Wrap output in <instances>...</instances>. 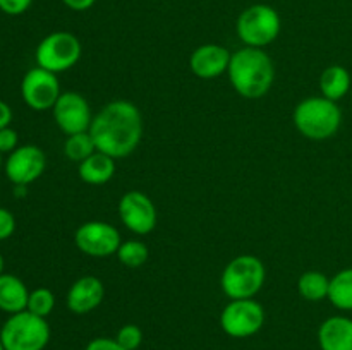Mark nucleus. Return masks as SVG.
I'll return each mask as SVG.
<instances>
[{
  "instance_id": "f257e3e1",
  "label": "nucleus",
  "mask_w": 352,
  "mask_h": 350,
  "mask_svg": "<svg viewBox=\"0 0 352 350\" xmlns=\"http://www.w3.org/2000/svg\"><path fill=\"white\" fill-rule=\"evenodd\" d=\"M89 134L96 151L109 154L113 160L126 158L136 151L143 137V117L140 108L129 100H116L102 106L93 117Z\"/></svg>"
},
{
  "instance_id": "f03ea898",
  "label": "nucleus",
  "mask_w": 352,
  "mask_h": 350,
  "mask_svg": "<svg viewBox=\"0 0 352 350\" xmlns=\"http://www.w3.org/2000/svg\"><path fill=\"white\" fill-rule=\"evenodd\" d=\"M227 72L232 88L250 100L267 95L275 81V65L263 48L243 47L234 51Z\"/></svg>"
},
{
  "instance_id": "7ed1b4c3",
  "label": "nucleus",
  "mask_w": 352,
  "mask_h": 350,
  "mask_svg": "<svg viewBox=\"0 0 352 350\" xmlns=\"http://www.w3.org/2000/svg\"><path fill=\"white\" fill-rule=\"evenodd\" d=\"M292 120L299 134L311 141H325L340 129L342 112L337 102L325 96H311L296 105Z\"/></svg>"
},
{
  "instance_id": "20e7f679",
  "label": "nucleus",
  "mask_w": 352,
  "mask_h": 350,
  "mask_svg": "<svg viewBox=\"0 0 352 350\" xmlns=\"http://www.w3.org/2000/svg\"><path fill=\"white\" fill-rule=\"evenodd\" d=\"M265 277H267V271L260 257L253 254H243V256L234 257L223 268L220 287L230 301L253 299L263 287Z\"/></svg>"
},
{
  "instance_id": "39448f33",
  "label": "nucleus",
  "mask_w": 352,
  "mask_h": 350,
  "mask_svg": "<svg viewBox=\"0 0 352 350\" xmlns=\"http://www.w3.org/2000/svg\"><path fill=\"white\" fill-rule=\"evenodd\" d=\"M0 340L6 350H45L50 342V326L47 318L21 311L3 323Z\"/></svg>"
},
{
  "instance_id": "423d86ee",
  "label": "nucleus",
  "mask_w": 352,
  "mask_h": 350,
  "mask_svg": "<svg viewBox=\"0 0 352 350\" xmlns=\"http://www.w3.org/2000/svg\"><path fill=\"white\" fill-rule=\"evenodd\" d=\"M282 21L277 10L267 3H254L239 14L236 31L246 47L263 48L274 43L280 33Z\"/></svg>"
},
{
  "instance_id": "0eeeda50",
  "label": "nucleus",
  "mask_w": 352,
  "mask_h": 350,
  "mask_svg": "<svg viewBox=\"0 0 352 350\" xmlns=\"http://www.w3.org/2000/svg\"><path fill=\"white\" fill-rule=\"evenodd\" d=\"M81 54L82 47L78 36L67 31H55L40 41L34 58H36L38 67L58 74V72L74 67L81 58Z\"/></svg>"
},
{
  "instance_id": "6e6552de",
  "label": "nucleus",
  "mask_w": 352,
  "mask_h": 350,
  "mask_svg": "<svg viewBox=\"0 0 352 350\" xmlns=\"http://www.w3.org/2000/svg\"><path fill=\"white\" fill-rule=\"evenodd\" d=\"M265 323L263 305L254 299H236L223 307L220 326L232 338H250L256 335Z\"/></svg>"
},
{
  "instance_id": "1a4fd4ad",
  "label": "nucleus",
  "mask_w": 352,
  "mask_h": 350,
  "mask_svg": "<svg viewBox=\"0 0 352 350\" xmlns=\"http://www.w3.org/2000/svg\"><path fill=\"white\" fill-rule=\"evenodd\" d=\"M60 95L62 91L57 75L47 69H30L21 81V96L24 103L34 112L52 110Z\"/></svg>"
},
{
  "instance_id": "9d476101",
  "label": "nucleus",
  "mask_w": 352,
  "mask_h": 350,
  "mask_svg": "<svg viewBox=\"0 0 352 350\" xmlns=\"http://www.w3.org/2000/svg\"><path fill=\"white\" fill-rule=\"evenodd\" d=\"M74 244L86 256L109 257L117 254L122 239L119 230L110 223L86 222L76 230Z\"/></svg>"
},
{
  "instance_id": "9b49d317",
  "label": "nucleus",
  "mask_w": 352,
  "mask_h": 350,
  "mask_svg": "<svg viewBox=\"0 0 352 350\" xmlns=\"http://www.w3.org/2000/svg\"><path fill=\"white\" fill-rule=\"evenodd\" d=\"M54 119L58 129L67 136L88 132L93 122V113L88 100L76 91H65L58 96L54 108Z\"/></svg>"
},
{
  "instance_id": "f8f14e48",
  "label": "nucleus",
  "mask_w": 352,
  "mask_h": 350,
  "mask_svg": "<svg viewBox=\"0 0 352 350\" xmlns=\"http://www.w3.org/2000/svg\"><path fill=\"white\" fill-rule=\"evenodd\" d=\"M119 216L122 225L136 235H146L157 226V208L141 191H129L120 198Z\"/></svg>"
},
{
  "instance_id": "ddd939ff",
  "label": "nucleus",
  "mask_w": 352,
  "mask_h": 350,
  "mask_svg": "<svg viewBox=\"0 0 352 350\" xmlns=\"http://www.w3.org/2000/svg\"><path fill=\"white\" fill-rule=\"evenodd\" d=\"M45 168H47V156L34 144L17 146L12 153H9L3 163L7 178L14 185H30L43 175Z\"/></svg>"
},
{
  "instance_id": "4468645a",
  "label": "nucleus",
  "mask_w": 352,
  "mask_h": 350,
  "mask_svg": "<svg viewBox=\"0 0 352 350\" xmlns=\"http://www.w3.org/2000/svg\"><path fill=\"white\" fill-rule=\"evenodd\" d=\"M230 57H232V54L222 45H201L189 57V67L196 78L215 79L222 75L223 72H227Z\"/></svg>"
},
{
  "instance_id": "2eb2a0df",
  "label": "nucleus",
  "mask_w": 352,
  "mask_h": 350,
  "mask_svg": "<svg viewBox=\"0 0 352 350\" xmlns=\"http://www.w3.org/2000/svg\"><path fill=\"white\" fill-rule=\"evenodd\" d=\"M105 297V287L96 277H81L67 292V307L74 314H88L95 311Z\"/></svg>"
},
{
  "instance_id": "dca6fc26",
  "label": "nucleus",
  "mask_w": 352,
  "mask_h": 350,
  "mask_svg": "<svg viewBox=\"0 0 352 350\" xmlns=\"http://www.w3.org/2000/svg\"><path fill=\"white\" fill-rule=\"evenodd\" d=\"M318 343L322 350H352V319L332 316L320 325Z\"/></svg>"
},
{
  "instance_id": "f3484780",
  "label": "nucleus",
  "mask_w": 352,
  "mask_h": 350,
  "mask_svg": "<svg viewBox=\"0 0 352 350\" xmlns=\"http://www.w3.org/2000/svg\"><path fill=\"white\" fill-rule=\"evenodd\" d=\"M28 299L30 292L21 278L9 273L0 275V311L9 314L26 311Z\"/></svg>"
},
{
  "instance_id": "a211bd4d",
  "label": "nucleus",
  "mask_w": 352,
  "mask_h": 350,
  "mask_svg": "<svg viewBox=\"0 0 352 350\" xmlns=\"http://www.w3.org/2000/svg\"><path fill=\"white\" fill-rule=\"evenodd\" d=\"M78 174L86 184L103 185L116 174V160L102 151H95L91 156L79 163Z\"/></svg>"
},
{
  "instance_id": "6ab92c4d",
  "label": "nucleus",
  "mask_w": 352,
  "mask_h": 350,
  "mask_svg": "<svg viewBox=\"0 0 352 350\" xmlns=\"http://www.w3.org/2000/svg\"><path fill=\"white\" fill-rule=\"evenodd\" d=\"M352 79L349 71L342 65H330L320 75V91L322 96L339 102L347 93H351Z\"/></svg>"
},
{
  "instance_id": "aec40b11",
  "label": "nucleus",
  "mask_w": 352,
  "mask_h": 350,
  "mask_svg": "<svg viewBox=\"0 0 352 350\" xmlns=\"http://www.w3.org/2000/svg\"><path fill=\"white\" fill-rule=\"evenodd\" d=\"M330 278L322 271H306L298 280V292L305 301L320 302L329 299Z\"/></svg>"
},
{
  "instance_id": "412c9836",
  "label": "nucleus",
  "mask_w": 352,
  "mask_h": 350,
  "mask_svg": "<svg viewBox=\"0 0 352 350\" xmlns=\"http://www.w3.org/2000/svg\"><path fill=\"white\" fill-rule=\"evenodd\" d=\"M329 301L340 311H352V268H346L330 278Z\"/></svg>"
},
{
  "instance_id": "4be33fe9",
  "label": "nucleus",
  "mask_w": 352,
  "mask_h": 350,
  "mask_svg": "<svg viewBox=\"0 0 352 350\" xmlns=\"http://www.w3.org/2000/svg\"><path fill=\"white\" fill-rule=\"evenodd\" d=\"M95 151V141H93L89 132L72 134V136H67V139L64 143V154L71 161H78V163H81L88 156H91Z\"/></svg>"
},
{
  "instance_id": "5701e85b",
  "label": "nucleus",
  "mask_w": 352,
  "mask_h": 350,
  "mask_svg": "<svg viewBox=\"0 0 352 350\" xmlns=\"http://www.w3.org/2000/svg\"><path fill=\"white\" fill-rule=\"evenodd\" d=\"M117 257L120 263L127 268H140L150 257V249L141 240H126L120 244L119 250H117Z\"/></svg>"
},
{
  "instance_id": "b1692460",
  "label": "nucleus",
  "mask_w": 352,
  "mask_h": 350,
  "mask_svg": "<svg viewBox=\"0 0 352 350\" xmlns=\"http://www.w3.org/2000/svg\"><path fill=\"white\" fill-rule=\"evenodd\" d=\"M55 307V295L50 288H34L30 292V299H28L26 311L33 312V314L40 316V318H48Z\"/></svg>"
},
{
  "instance_id": "393cba45",
  "label": "nucleus",
  "mask_w": 352,
  "mask_h": 350,
  "mask_svg": "<svg viewBox=\"0 0 352 350\" xmlns=\"http://www.w3.org/2000/svg\"><path fill=\"white\" fill-rule=\"evenodd\" d=\"M116 340L126 350H138L141 347V343H143V331L136 325H124L117 331Z\"/></svg>"
},
{
  "instance_id": "a878e982",
  "label": "nucleus",
  "mask_w": 352,
  "mask_h": 350,
  "mask_svg": "<svg viewBox=\"0 0 352 350\" xmlns=\"http://www.w3.org/2000/svg\"><path fill=\"white\" fill-rule=\"evenodd\" d=\"M19 146V136L12 127L0 129V153H12Z\"/></svg>"
},
{
  "instance_id": "bb28decb",
  "label": "nucleus",
  "mask_w": 352,
  "mask_h": 350,
  "mask_svg": "<svg viewBox=\"0 0 352 350\" xmlns=\"http://www.w3.org/2000/svg\"><path fill=\"white\" fill-rule=\"evenodd\" d=\"M33 0H0V10L7 16H21L30 9Z\"/></svg>"
},
{
  "instance_id": "cd10ccee",
  "label": "nucleus",
  "mask_w": 352,
  "mask_h": 350,
  "mask_svg": "<svg viewBox=\"0 0 352 350\" xmlns=\"http://www.w3.org/2000/svg\"><path fill=\"white\" fill-rule=\"evenodd\" d=\"M16 230V218L6 208H0V240L9 239Z\"/></svg>"
},
{
  "instance_id": "c85d7f7f",
  "label": "nucleus",
  "mask_w": 352,
  "mask_h": 350,
  "mask_svg": "<svg viewBox=\"0 0 352 350\" xmlns=\"http://www.w3.org/2000/svg\"><path fill=\"white\" fill-rule=\"evenodd\" d=\"M85 350H126L116 338H107V336H98L93 338L86 345Z\"/></svg>"
},
{
  "instance_id": "c756f323",
  "label": "nucleus",
  "mask_w": 352,
  "mask_h": 350,
  "mask_svg": "<svg viewBox=\"0 0 352 350\" xmlns=\"http://www.w3.org/2000/svg\"><path fill=\"white\" fill-rule=\"evenodd\" d=\"M65 7H69L71 10L76 12H82V10H88L95 5L96 0H62Z\"/></svg>"
},
{
  "instance_id": "7c9ffc66",
  "label": "nucleus",
  "mask_w": 352,
  "mask_h": 350,
  "mask_svg": "<svg viewBox=\"0 0 352 350\" xmlns=\"http://www.w3.org/2000/svg\"><path fill=\"white\" fill-rule=\"evenodd\" d=\"M10 122H12V110H10V106L6 102L0 100V129L9 127Z\"/></svg>"
},
{
  "instance_id": "2f4dec72",
  "label": "nucleus",
  "mask_w": 352,
  "mask_h": 350,
  "mask_svg": "<svg viewBox=\"0 0 352 350\" xmlns=\"http://www.w3.org/2000/svg\"><path fill=\"white\" fill-rule=\"evenodd\" d=\"M14 194L26 196V185H16V189H14Z\"/></svg>"
},
{
  "instance_id": "473e14b6",
  "label": "nucleus",
  "mask_w": 352,
  "mask_h": 350,
  "mask_svg": "<svg viewBox=\"0 0 352 350\" xmlns=\"http://www.w3.org/2000/svg\"><path fill=\"white\" fill-rule=\"evenodd\" d=\"M3 268H6V263H3V257L2 254H0V275L3 273Z\"/></svg>"
},
{
  "instance_id": "72a5a7b5",
  "label": "nucleus",
  "mask_w": 352,
  "mask_h": 350,
  "mask_svg": "<svg viewBox=\"0 0 352 350\" xmlns=\"http://www.w3.org/2000/svg\"><path fill=\"white\" fill-rule=\"evenodd\" d=\"M2 165H3V161H2V153H0V168H2Z\"/></svg>"
},
{
  "instance_id": "f704fd0d",
  "label": "nucleus",
  "mask_w": 352,
  "mask_h": 350,
  "mask_svg": "<svg viewBox=\"0 0 352 350\" xmlns=\"http://www.w3.org/2000/svg\"><path fill=\"white\" fill-rule=\"evenodd\" d=\"M0 350H6V349H3V345H2V340H0Z\"/></svg>"
},
{
  "instance_id": "c9c22d12",
  "label": "nucleus",
  "mask_w": 352,
  "mask_h": 350,
  "mask_svg": "<svg viewBox=\"0 0 352 350\" xmlns=\"http://www.w3.org/2000/svg\"><path fill=\"white\" fill-rule=\"evenodd\" d=\"M351 98H352V88H351Z\"/></svg>"
}]
</instances>
